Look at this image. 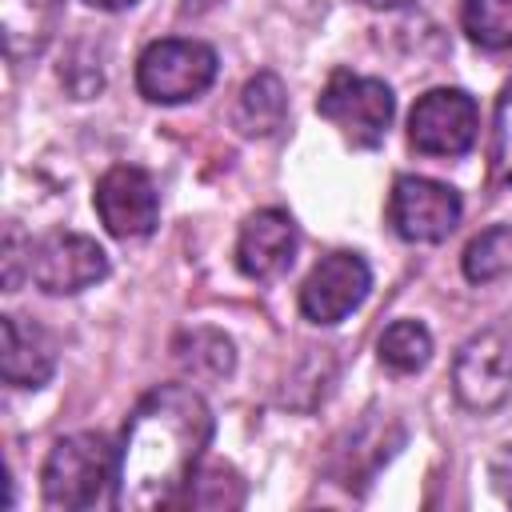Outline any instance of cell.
<instances>
[{
	"label": "cell",
	"mask_w": 512,
	"mask_h": 512,
	"mask_svg": "<svg viewBox=\"0 0 512 512\" xmlns=\"http://www.w3.org/2000/svg\"><path fill=\"white\" fill-rule=\"evenodd\" d=\"M52 12H56V0H0L4 48H8L12 60L36 56L48 44Z\"/></svg>",
	"instance_id": "9a60e30c"
},
{
	"label": "cell",
	"mask_w": 512,
	"mask_h": 512,
	"mask_svg": "<svg viewBox=\"0 0 512 512\" xmlns=\"http://www.w3.org/2000/svg\"><path fill=\"white\" fill-rule=\"evenodd\" d=\"M56 372V336L28 316H0V376L12 388H40Z\"/></svg>",
	"instance_id": "7c38bea8"
},
{
	"label": "cell",
	"mask_w": 512,
	"mask_h": 512,
	"mask_svg": "<svg viewBox=\"0 0 512 512\" xmlns=\"http://www.w3.org/2000/svg\"><path fill=\"white\" fill-rule=\"evenodd\" d=\"M92 204H96L100 224L116 240H144L160 224V192H156L152 176L136 164H112L96 180Z\"/></svg>",
	"instance_id": "9c48e42d"
},
{
	"label": "cell",
	"mask_w": 512,
	"mask_h": 512,
	"mask_svg": "<svg viewBox=\"0 0 512 512\" xmlns=\"http://www.w3.org/2000/svg\"><path fill=\"white\" fill-rule=\"evenodd\" d=\"M288 120V92L276 72H256L236 100V128L244 136H272Z\"/></svg>",
	"instance_id": "4fadbf2b"
},
{
	"label": "cell",
	"mask_w": 512,
	"mask_h": 512,
	"mask_svg": "<svg viewBox=\"0 0 512 512\" xmlns=\"http://www.w3.org/2000/svg\"><path fill=\"white\" fill-rule=\"evenodd\" d=\"M40 492L48 508L64 512L116 504V448L100 432L60 436L40 468Z\"/></svg>",
	"instance_id": "7a4b0ae2"
},
{
	"label": "cell",
	"mask_w": 512,
	"mask_h": 512,
	"mask_svg": "<svg viewBox=\"0 0 512 512\" xmlns=\"http://www.w3.org/2000/svg\"><path fill=\"white\" fill-rule=\"evenodd\" d=\"M28 276L48 296H76L108 276V252L80 232H48L28 248Z\"/></svg>",
	"instance_id": "52a82bcc"
},
{
	"label": "cell",
	"mask_w": 512,
	"mask_h": 512,
	"mask_svg": "<svg viewBox=\"0 0 512 512\" xmlns=\"http://www.w3.org/2000/svg\"><path fill=\"white\" fill-rule=\"evenodd\" d=\"M84 4H92V8H100V12H124V8H132L136 0H84Z\"/></svg>",
	"instance_id": "44dd1931"
},
{
	"label": "cell",
	"mask_w": 512,
	"mask_h": 512,
	"mask_svg": "<svg viewBox=\"0 0 512 512\" xmlns=\"http://www.w3.org/2000/svg\"><path fill=\"white\" fill-rule=\"evenodd\" d=\"M372 288V272L360 252H328L300 284V312L312 324H340L352 316Z\"/></svg>",
	"instance_id": "30bf717a"
},
{
	"label": "cell",
	"mask_w": 512,
	"mask_h": 512,
	"mask_svg": "<svg viewBox=\"0 0 512 512\" xmlns=\"http://www.w3.org/2000/svg\"><path fill=\"white\" fill-rule=\"evenodd\" d=\"M316 112L352 144V148H376L392 124L396 96L376 76H356L348 68H336L328 84L316 96Z\"/></svg>",
	"instance_id": "277c9868"
},
{
	"label": "cell",
	"mask_w": 512,
	"mask_h": 512,
	"mask_svg": "<svg viewBox=\"0 0 512 512\" xmlns=\"http://www.w3.org/2000/svg\"><path fill=\"white\" fill-rule=\"evenodd\" d=\"M172 360L196 384V380H224L232 372V364H236V352H232V340L224 332H216V328H192V332H180L176 336Z\"/></svg>",
	"instance_id": "5bb4252c"
},
{
	"label": "cell",
	"mask_w": 512,
	"mask_h": 512,
	"mask_svg": "<svg viewBox=\"0 0 512 512\" xmlns=\"http://www.w3.org/2000/svg\"><path fill=\"white\" fill-rule=\"evenodd\" d=\"M460 268L472 284H492L512 268V224H492L468 240Z\"/></svg>",
	"instance_id": "e0dca14e"
},
{
	"label": "cell",
	"mask_w": 512,
	"mask_h": 512,
	"mask_svg": "<svg viewBox=\"0 0 512 512\" xmlns=\"http://www.w3.org/2000/svg\"><path fill=\"white\" fill-rule=\"evenodd\" d=\"M364 4H368V8H388V12H392V8H404V4H412V0H364Z\"/></svg>",
	"instance_id": "7402d4cb"
},
{
	"label": "cell",
	"mask_w": 512,
	"mask_h": 512,
	"mask_svg": "<svg viewBox=\"0 0 512 512\" xmlns=\"http://www.w3.org/2000/svg\"><path fill=\"white\" fill-rule=\"evenodd\" d=\"M212 440V408L192 384H156L128 412L116 448V508L180 504Z\"/></svg>",
	"instance_id": "6da1fadb"
},
{
	"label": "cell",
	"mask_w": 512,
	"mask_h": 512,
	"mask_svg": "<svg viewBox=\"0 0 512 512\" xmlns=\"http://www.w3.org/2000/svg\"><path fill=\"white\" fill-rule=\"evenodd\" d=\"M488 172L492 184H512V80L500 88L488 132Z\"/></svg>",
	"instance_id": "d6986e66"
},
{
	"label": "cell",
	"mask_w": 512,
	"mask_h": 512,
	"mask_svg": "<svg viewBox=\"0 0 512 512\" xmlns=\"http://www.w3.org/2000/svg\"><path fill=\"white\" fill-rule=\"evenodd\" d=\"M216 52L204 40L164 36L152 40L136 60V88L152 104H188L216 80Z\"/></svg>",
	"instance_id": "3957f363"
},
{
	"label": "cell",
	"mask_w": 512,
	"mask_h": 512,
	"mask_svg": "<svg viewBox=\"0 0 512 512\" xmlns=\"http://www.w3.org/2000/svg\"><path fill=\"white\" fill-rule=\"evenodd\" d=\"M460 24L468 40L488 52L512 48V0H464Z\"/></svg>",
	"instance_id": "ac0fdd59"
},
{
	"label": "cell",
	"mask_w": 512,
	"mask_h": 512,
	"mask_svg": "<svg viewBox=\"0 0 512 512\" xmlns=\"http://www.w3.org/2000/svg\"><path fill=\"white\" fill-rule=\"evenodd\" d=\"M376 356L396 376L420 372L432 360V332L420 320H392L376 340Z\"/></svg>",
	"instance_id": "2e32d148"
},
{
	"label": "cell",
	"mask_w": 512,
	"mask_h": 512,
	"mask_svg": "<svg viewBox=\"0 0 512 512\" xmlns=\"http://www.w3.org/2000/svg\"><path fill=\"white\" fill-rule=\"evenodd\" d=\"M460 192L428 176H396L388 192V224L408 244H440L460 224Z\"/></svg>",
	"instance_id": "8992f818"
},
{
	"label": "cell",
	"mask_w": 512,
	"mask_h": 512,
	"mask_svg": "<svg viewBox=\"0 0 512 512\" xmlns=\"http://www.w3.org/2000/svg\"><path fill=\"white\" fill-rule=\"evenodd\" d=\"M452 392L476 416H488L508 404V396H512V332H508V324L472 332L460 344V352L452 360Z\"/></svg>",
	"instance_id": "5b68a950"
},
{
	"label": "cell",
	"mask_w": 512,
	"mask_h": 512,
	"mask_svg": "<svg viewBox=\"0 0 512 512\" xmlns=\"http://www.w3.org/2000/svg\"><path fill=\"white\" fill-rule=\"evenodd\" d=\"M480 112L464 88H432L408 112V140L424 156H464L476 144Z\"/></svg>",
	"instance_id": "ba28073f"
},
{
	"label": "cell",
	"mask_w": 512,
	"mask_h": 512,
	"mask_svg": "<svg viewBox=\"0 0 512 512\" xmlns=\"http://www.w3.org/2000/svg\"><path fill=\"white\" fill-rule=\"evenodd\" d=\"M296 248H300L296 220L284 208H260V212H252L240 224V236H236V268L248 280L268 284V280H280L292 268Z\"/></svg>",
	"instance_id": "8fae6325"
},
{
	"label": "cell",
	"mask_w": 512,
	"mask_h": 512,
	"mask_svg": "<svg viewBox=\"0 0 512 512\" xmlns=\"http://www.w3.org/2000/svg\"><path fill=\"white\" fill-rule=\"evenodd\" d=\"M32 248V244H28ZM20 264H24V272H28V252L20 256V236H16V228H8V236H4V292H16V284H20Z\"/></svg>",
	"instance_id": "ffe728a7"
}]
</instances>
